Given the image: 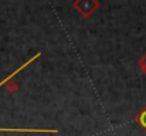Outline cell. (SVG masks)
I'll use <instances>...</instances> for the list:
<instances>
[{
	"mask_svg": "<svg viewBox=\"0 0 146 136\" xmlns=\"http://www.w3.org/2000/svg\"><path fill=\"white\" fill-rule=\"evenodd\" d=\"M141 121H142V125H143V126H146V112L142 115V119H141Z\"/></svg>",
	"mask_w": 146,
	"mask_h": 136,
	"instance_id": "cell-1",
	"label": "cell"
}]
</instances>
